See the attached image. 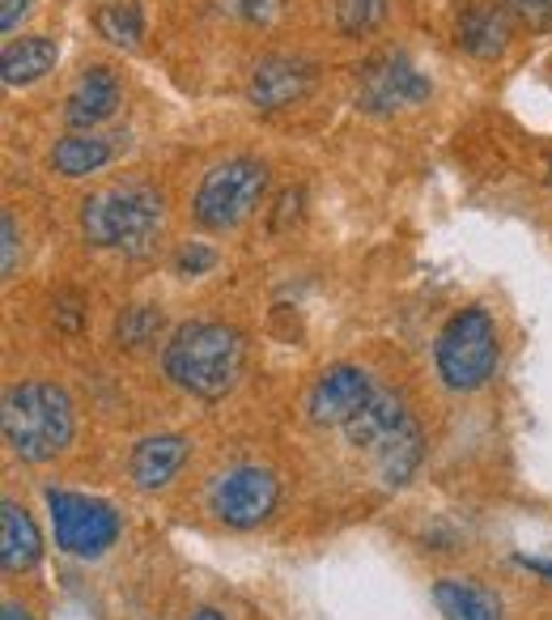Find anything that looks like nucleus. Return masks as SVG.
Segmentation results:
<instances>
[{
    "instance_id": "1",
    "label": "nucleus",
    "mask_w": 552,
    "mask_h": 620,
    "mask_svg": "<svg viewBox=\"0 0 552 620\" xmlns=\"http://www.w3.org/2000/svg\"><path fill=\"white\" fill-rule=\"evenodd\" d=\"M242 357L247 345L230 323H208V319H192L183 327H175V336L161 349V370L166 379L188 395L200 400H221L238 388L242 374Z\"/></svg>"
},
{
    "instance_id": "2",
    "label": "nucleus",
    "mask_w": 552,
    "mask_h": 620,
    "mask_svg": "<svg viewBox=\"0 0 552 620\" xmlns=\"http://www.w3.org/2000/svg\"><path fill=\"white\" fill-rule=\"evenodd\" d=\"M0 429H4V446L17 460L51 464L69 451V442L77 433V408L60 383L31 379V383H17V388L4 391Z\"/></svg>"
},
{
    "instance_id": "3",
    "label": "nucleus",
    "mask_w": 552,
    "mask_h": 620,
    "mask_svg": "<svg viewBox=\"0 0 552 620\" xmlns=\"http://www.w3.org/2000/svg\"><path fill=\"white\" fill-rule=\"evenodd\" d=\"M166 226V200L149 183H119L107 192L85 195L81 204V238L98 251L149 255Z\"/></svg>"
},
{
    "instance_id": "4",
    "label": "nucleus",
    "mask_w": 552,
    "mask_h": 620,
    "mask_svg": "<svg viewBox=\"0 0 552 620\" xmlns=\"http://www.w3.org/2000/svg\"><path fill=\"white\" fill-rule=\"evenodd\" d=\"M497 323L484 307H464L446 319L434 341V361L451 391H480L497 370Z\"/></svg>"
},
{
    "instance_id": "5",
    "label": "nucleus",
    "mask_w": 552,
    "mask_h": 620,
    "mask_svg": "<svg viewBox=\"0 0 552 620\" xmlns=\"http://www.w3.org/2000/svg\"><path fill=\"white\" fill-rule=\"evenodd\" d=\"M268 192V166L255 157H226L217 166H208V175L200 179L192 195V217L200 230L226 234L238 230Z\"/></svg>"
},
{
    "instance_id": "6",
    "label": "nucleus",
    "mask_w": 552,
    "mask_h": 620,
    "mask_svg": "<svg viewBox=\"0 0 552 620\" xmlns=\"http://www.w3.org/2000/svg\"><path fill=\"white\" fill-rule=\"evenodd\" d=\"M43 498L51 510V536L60 552L94 561L119 540V510L111 502L89 493H69V489H47Z\"/></svg>"
},
{
    "instance_id": "7",
    "label": "nucleus",
    "mask_w": 552,
    "mask_h": 620,
    "mask_svg": "<svg viewBox=\"0 0 552 620\" xmlns=\"http://www.w3.org/2000/svg\"><path fill=\"white\" fill-rule=\"evenodd\" d=\"M276 502H280V480L268 467L255 464H238L230 472H221L208 489V510L235 532L260 527L276 510Z\"/></svg>"
},
{
    "instance_id": "8",
    "label": "nucleus",
    "mask_w": 552,
    "mask_h": 620,
    "mask_svg": "<svg viewBox=\"0 0 552 620\" xmlns=\"http://www.w3.org/2000/svg\"><path fill=\"white\" fill-rule=\"evenodd\" d=\"M425 98H430V78L404 51H379L357 73V107L365 116H392Z\"/></svg>"
},
{
    "instance_id": "9",
    "label": "nucleus",
    "mask_w": 552,
    "mask_h": 620,
    "mask_svg": "<svg viewBox=\"0 0 552 620\" xmlns=\"http://www.w3.org/2000/svg\"><path fill=\"white\" fill-rule=\"evenodd\" d=\"M374 391H379V383L361 366H332L315 379V388L307 395V413H311L315 426L345 429L374 400Z\"/></svg>"
},
{
    "instance_id": "10",
    "label": "nucleus",
    "mask_w": 552,
    "mask_h": 620,
    "mask_svg": "<svg viewBox=\"0 0 552 620\" xmlns=\"http://www.w3.org/2000/svg\"><path fill=\"white\" fill-rule=\"evenodd\" d=\"M315 85V64L302 56H264L247 78V103L264 116L293 107Z\"/></svg>"
},
{
    "instance_id": "11",
    "label": "nucleus",
    "mask_w": 552,
    "mask_h": 620,
    "mask_svg": "<svg viewBox=\"0 0 552 620\" xmlns=\"http://www.w3.org/2000/svg\"><path fill=\"white\" fill-rule=\"evenodd\" d=\"M408 433H417L412 413L404 408L399 395H392V391H383V388L374 391V400L345 426V438L353 442L357 451H370L374 460H379L383 451H392L395 442H404Z\"/></svg>"
},
{
    "instance_id": "12",
    "label": "nucleus",
    "mask_w": 552,
    "mask_h": 620,
    "mask_svg": "<svg viewBox=\"0 0 552 620\" xmlns=\"http://www.w3.org/2000/svg\"><path fill=\"white\" fill-rule=\"evenodd\" d=\"M119 111V73L111 64H89L77 78L69 103H64V123L73 132H94L98 123Z\"/></svg>"
},
{
    "instance_id": "13",
    "label": "nucleus",
    "mask_w": 552,
    "mask_h": 620,
    "mask_svg": "<svg viewBox=\"0 0 552 620\" xmlns=\"http://www.w3.org/2000/svg\"><path fill=\"white\" fill-rule=\"evenodd\" d=\"M188 455H192V442L179 438V433H154V438L136 442V451H132V480H136V489H145V493L166 489L183 472Z\"/></svg>"
},
{
    "instance_id": "14",
    "label": "nucleus",
    "mask_w": 552,
    "mask_h": 620,
    "mask_svg": "<svg viewBox=\"0 0 552 620\" xmlns=\"http://www.w3.org/2000/svg\"><path fill=\"white\" fill-rule=\"evenodd\" d=\"M43 557V532L31 518L26 505H17L13 498L0 502V565L4 574H22L35 570Z\"/></svg>"
},
{
    "instance_id": "15",
    "label": "nucleus",
    "mask_w": 552,
    "mask_h": 620,
    "mask_svg": "<svg viewBox=\"0 0 552 620\" xmlns=\"http://www.w3.org/2000/svg\"><path fill=\"white\" fill-rule=\"evenodd\" d=\"M511 43V17L502 4H468L459 17V47L476 60L502 56Z\"/></svg>"
},
{
    "instance_id": "16",
    "label": "nucleus",
    "mask_w": 552,
    "mask_h": 620,
    "mask_svg": "<svg viewBox=\"0 0 552 620\" xmlns=\"http://www.w3.org/2000/svg\"><path fill=\"white\" fill-rule=\"evenodd\" d=\"M434 604L446 620H502V599L476 579H437Z\"/></svg>"
},
{
    "instance_id": "17",
    "label": "nucleus",
    "mask_w": 552,
    "mask_h": 620,
    "mask_svg": "<svg viewBox=\"0 0 552 620\" xmlns=\"http://www.w3.org/2000/svg\"><path fill=\"white\" fill-rule=\"evenodd\" d=\"M116 157V136H98V132H69L51 145V170L64 179H81L103 170Z\"/></svg>"
},
{
    "instance_id": "18",
    "label": "nucleus",
    "mask_w": 552,
    "mask_h": 620,
    "mask_svg": "<svg viewBox=\"0 0 552 620\" xmlns=\"http://www.w3.org/2000/svg\"><path fill=\"white\" fill-rule=\"evenodd\" d=\"M56 56H60V47L47 35H26V39L9 43L4 56H0V81L9 90L13 85H31V81L47 78L56 69Z\"/></svg>"
},
{
    "instance_id": "19",
    "label": "nucleus",
    "mask_w": 552,
    "mask_h": 620,
    "mask_svg": "<svg viewBox=\"0 0 552 620\" xmlns=\"http://www.w3.org/2000/svg\"><path fill=\"white\" fill-rule=\"evenodd\" d=\"M94 26H98V35L107 43H116V47H141L145 39V13H141V4H132V0H111V4H103L98 13H94Z\"/></svg>"
},
{
    "instance_id": "20",
    "label": "nucleus",
    "mask_w": 552,
    "mask_h": 620,
    "mask_svg": "<svg viewBox=\"0 0 552 620\" xmlns=\"http://www.w3.org/2000/svg\"><path fill=\"white\" fill-rule=\"evenodd\" d=\"M392 0H336V26L340 35H370L374 26H383Z\"/></svg>"
},
{
    "instance_id": "21",
    "label": "nucleus",
    "mask_w": 552,
    "mask_h": 620,
    "mask_svg": "<svg viewBox=\"0 0 552 620\" xmlns=\"http://www.w3.org/2000/svg\"><path fill=\"white\" fill-rule=\"evenodd\" d=\"M158 323H161L158 307H132L123 310V319L116 323V336L128 349H141V345H149V336L158 332Z\"/></svg>"
},
{
    "instance_id": "22",
    "label": "nucleus",
    "mask_w": 552,
    "mask_h": 620,
    "mask_svg": "<svg viewBox=\"0 0 552 620\" xmlns=\"http://www.w3.org/2000/svg\"><path fill=\"white\" fill-rule=\"evenodd\" d=\"M217 264V251L208 242H183L175 251V272L179 276H204V272Z\"/></svg>"
},
{
    "instance_id": "23",
    "label": "nucleus",
    "mask_w": 552,
    "mask_h": 620,
    "mask_svg": "<svg viewBox=\"0 0 552 620\" xmlns=\"http://www.w3.org/2000/svg\"><path fill=\"white\" fill-rule=\"evenodd\" d=\"M17 251H22L17 222H13V213L4 208V213H0V272H4V281H13V272H17Z\"/></svg>"
},
{
    "instance_id": "24",
    "label": "nucleus",
    "mask_w": 552,
    "mask_h": 620,
    "mask_svg": "<svg viewBox=\"0 0 552 620\" xmlns=\"http://www.w3.org/2000/svg\"><path fill=\"white\" fill-rule=\"evenodd\" d=\"M226 9L242 22H273L280 0H226Z\"/></svg>"
},
{
    "instance_id": "25",
    "label": "nucleus",
    "mask_w": 552,
    "mask_h": 620,
    "mask_svg": "<svg viewBox=\"0 0 552 620\" xmlns=\"http://www.w3.org/2000/svg\"><path fill=\"white\" fill-rule=\"evenodd\" d=\"M511 9L536 31H549L552 26V0H511Z\"/></svg>"
},
{
    "instance_id": "26",
    "label": "nucleus",
    "mask_w": 552,
    "mask_h": 620,
    "mask_svg": "<svg viewBox=\"0 0 552 620\" xmlns=\"http://www.w3.org/2000/svg\"><path fill=\"white\" fill-rule=\"evenodd\" d=\"M26 13H31V0H0V31L13 35Z\"/></svg>"
},
{
    "instance_id": "27",
    "label": "nucleus",
    "mask_w": 552,
    "mask_h": 620,
    "mask_svg": "<svg viewBox=\"0 0 552 620\" xmlns=\"http://www.w3.org/2000/svg\"><path fill=\"white\" fill-rule=\"evenodd\" d=\"M518 565L523 570H531V574H540V579L552 582V561H540V557H518Z\"/></svg>"
},
{
    "instance_id": "28",
    "label": "nucleus",
    "mask_w": 552,
    "mask_h": 620,
    "mask_svg": "<svg viewBox=\"0 0 552 620\" xmlns=\"http://www.w3.org/2000/svg\"><path fill=\"white\" fill-rule=\"evenodd\" d=\"M192 620H226V617H221L217 608H200V612H196V617H192Z\"/></svg>"
},
{
    "instance_id": "29",
    "label": "nucleus",
    "mask_w": 552,
    "mask_h": 620,
    "mask_svg": "<svg viewBox=\"0 0 552 620\" xmlns=\"http://www.w3.org/2000/svg\"><path fill=\"white\" fill-rule=\"evenodd\" d=\"M4 620H31L22 608H13V604H4Z\"/></svg>"
}]
</instances>
